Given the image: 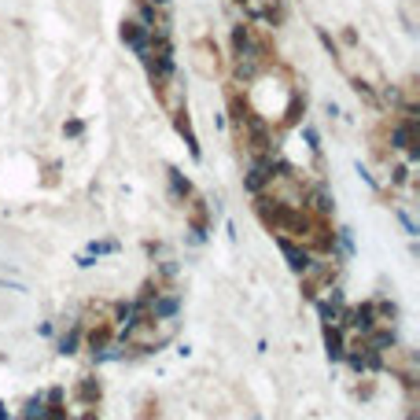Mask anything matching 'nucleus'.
<instances>
[{
  "label": "nucleus",
  "mask_w": 420,
  "mask_h": 420,
  "mask_svg": "<svg viewBox=\"0 0 420 420\" xmlns=\"http://www.w3.org/2000/svg\"><path fill=\"white\" fill-rule=\"evenodd\" d=\"M74 395H78V402L82 406H100V398H104V387H100V380H92V376H82L78 380V387H74Z\"/></svg>",
  "instance_id": "obj_9"
},
{
  "label": "nucleus",
  "mask_w": 420,
  "mask_h": 420,
  "mask_svg": "<svg viewBox=\"0 0 420 420\" xmlns=\"http://www.w3.org/2000/svg\"><path fill=\"white\" fill-rule=\"evenodd\" d=\"M185 221H188V229L196 233V240H203L210 233V203L203 196H196V192L185 199Z\"/></svg>",
  "instance_id": "obj_3"
},
{
  "label": "nucleus",
  "mask_w": 420,
  "mask_h": 420,
  "mask_svg": "<svg viewBox=\"0 0 420 420\" xmlns=\"http://www.w3.org/2000/svg\"><path fill=\"white\" fill-rule=\"evenodd\" d=\"M118 34H122V44L137 52V59L148 52V44H152V30L144 26L137 15H133V19H122V30H118Z\"/></svg>",
  "instance_id": "obj_4"
},
{
  "label": "nucleus",
  "mask_w": 420,
  "mask_h": 420,
  "mask_svg": "<svg viewBox=\"0 0 420 420\" xmlns=\"http://www.w3.org/2000/svg\"><path fill=\"white\" fill-rule=\"evenodd\" d=\"M192 52H196V70H199L203 78H214V74H221V56H218V44L210 41V37H199Z\"/></svg>",
  "instance_id": "obj_6"
},
{
  "label": "nucleus",
  "mask_w": 420,
  "mask_h": 420,
  "mask_svg": "<svg viewBox=\"0 0 420 420\" xmlns=\"http://www.w3.org/2000/svg\"><path fill=\"white\" fill-rule=\"evenodd\" d=\"M273 240H277V247H280V254H284V262H288V269H292V273H302L306 266L314 262V254L306 251L299 240H292V236H273Z\"/></svg>",
  "instance_id": "obj_7"
},
{
  "label": "nucleus",
  "mask_w": 420,
  "mask_h": 420,
  "mask_svg": "<svg viewBox=\"0 0 420 420\" xmlns=\"http://www.w3.org/2000/svg\"><path fill=\"white\" fill-rule=\"evenodd\" d=\"M85 332H82V347L92 354H104L111 343H115V325H111V321H92V325H82Z\"/></svg>",
  "instance_id": "obj_2"
},
{
  "label": "nucleus",
  "mask_w": 420,
  "mask_h": 420,
  "mask_svg": "<svg viewBox=\"0 0 420 420\" xmlns=\"http://www.w3.org/2000/svg\"><path fill=\"white\" fill-rule=\"evenodd\" d=\"M41 420H70V409L63 406V398H59V402H48V398H44V413H41Z\"/></svg>",
  "instance_id": "obj_14"
},
{
  "label": "nucleus",
  "mask_w": 420,
  "mask_h": 420,
  "mask_svg": "<svg viewBox=\"0 0 420 420\" xmlns=\"http://www.w3.org/2000/svg\"><path fill=\"white\" fill-rule=\"evenodd\" d=\"M0 420H8V409L4 406H0Z\"/></svg>",
  "instance_id": "obj_22"
},
{
  "label": "nucleus",
  "mask_w": 420,
  "mask_h": 420,
  "mask_svg": "<svg viewBox=\"0 0 420 420\" xmlns=\"http://www.w3.org/2000/svg\"><path fill=\"white\" fill-rule=\"evenodd\" d=\"M325 354H328V362H343V354H347V332L339 328V325H325Z\"/></svg>",
  "instance_id": "obj_8"
},
{
  "label": "nucleus",
  "mask_w": 420,
  "mask_h": 420,
  "mask_svg": "<svg viewBox=\"0 0 420 420\" xmlns=\"http://www.w3.org/2000/svg\"><path fill=\"white\" fill-rule=\"evenodd\" d=\"M152 416H159V402H155V398H148V402H144V413H140V420H152Z\"/></svg>",
  "instance_id": "obj_18"
},
{
  "label": "nucleus",
  "mask_w": 420,
  "mask_h": 420,
  "mask_svg": "<svg viewBox=\"0 0 420 420\" xmlns=\"http://www.w3.org/2000/svg\"><path fill=\"white\" fill-rule=\"evenodd\" d=\"M152 4H155V8H166V4H170V0H152Z\"/></svg>",
  "instance_id": "obj_21"
},
{
  "label": "nucleus",
  "mask_w": 420,
  "mask_h": 420,
  "mask_svg": "<svg viewBox=\"0 0 420 420\" xmlns=\"http://www.w3.org/2000/svg\"><path fill=\"white\" fill-rule=\"evenodd\" d=\"M78 420H100V416H96V409H92V406H85V413L78 416Z\"/></svg>",
  "instance_id": "obj_20"
},
{
  "label": "nucleus",
  "mask_w": 420,
  "mask_h": 420,
  "mask_svg": "<svg viewBox=\"0 0 420 420\" xmlns=\"http://www.w3.org/2000/svg\"><path fill=\"white\" fill-rule=\"evenodd\" d=\"M173 125H177V133L185 137V144H188V152L199 159V140H196V133H192V122H188V115L181 111V115H173Z\"/></svg>",
  "instance_id": "obj_13"
},
{
  "label": "nucleus",
  "mask_w": 420,
  "mask_h": 420,
  "mask_svg": "<svg viewBox=\"0 0 420 420\" xmlns=\"http://www.w3.org/2000/svg\"><path fill=\"white\" fill-rule=\"evenodd\" d=\"M82 332H85V328H82V321H74V325L59 335L56 350H59V354H78V350H82Z\"/></svg>",
  "instance_id": "obj_12"
},
{
  "label": "nucleus",
  "mask_w": 420,
  "mask_h": 420,
  "mask_svg": "<svg viewBox=\"0 0 420 420\" xmlns=\"http://www.w3.org/2000/svg\"><path fill=\"white\" fill-rule=\"evenodd\" d=\"M41 413H44V395H34L23 409V420H41Z\"/></svg>",
  "instance_id": "obj_15"
},
{
  "label": "nucleus",
  "mask_w": 420,
  "mask_h": 420,
  "mask_svg": "<svg viewBox=\"0 0 420 420\" xmlns=\"http://www.w3.org/2000/svg\"><path fill=\"white\" fill-rule=\"evenodd\" d=\"M166 181H170V199L173 203H185L192 196V181L177 166H166Z\"/></svg>",
  "instance_id": "obj_11"
},
{
  "label": "nucleus",
  "mask_w": 420,
  "mask_h": 420,
  "mask_svg": "<svg viewBox=\"0 0 420 420\" xmlns=\"http://www.w3.org/2000/svg\"><path fill=\"white\" fill-rule=\"evenodd\" d=\"M63 133H67V137H82V133H85V122H82V118L63 122Z\"/></svg>",
  "instance_id": "obj_17"
},
{
  "label": "nucleus",
  "mask_w": 420,
  "mask_h": 420,
  "mask_svg": "<svg viewBox=\"0 0 420 420\" xmlns=\"http://www.w3.org/2000/svg\"><path fill=\"white\" fill-rule=\"evenodd\" d=\"M177 314H181V292H177V288L166 284L155 299H148V317H152V321H159V317H177Z\"/></svg>",
  "instance_id": "obj_5"
},
{
  "label": "nucleus",
  "mask_w": 420,
  "mask_h": 420,
  "mask_svg": "<svg viewBox=\"0 0 420 420\" xmlns=\"http://www.w3.org/2000/svg\"><path fill=\"white\" fill-rule=\"evenodd\" d=\"M277 170H280L277 152H269V155H254V159H251V166H247V173H244V192H247V196H262V192L273 185Z\"/></svg>",
  "instance_id": "obj_1"
},
{
  "label": "nucleus",
  "mask_w": 420,
  "mask_h": 420,
  "mask_svg": "<svg viewBox=\"0 0 420 420\" xmlns=\"http://www.w3.org/2000/svg\"><path fill=\"white\" fill-rule=\"evenodd\" d=\"M302 115H306V96H302V92H292V100H288V107H284V118L277 122V129L284 133V129L299 125V122H302Z\"/></svg>",
  "instance_id": "obj_10"
},
{
  "label": "nucleus",
  "mask_w": 420,
  "mask_h": 420,
  "mask_svg": "<svg viewBox=\"0 0 420 420\" xmlns=\"http://www.w3.org/2000/svg\"><path fill=\"white\" fill-rule=\"evenodd\" d=\"M44 398H48V402H59V398H67V391H63V387H52V391H48Z\"/></svg>",
  "instance_id": "obj_19"
},
{
  "label": "nucleus",
  "mask_w": 420,
  "mask_h": 420,
  "mask_svg": "<svg viewBox=\"0 0 420 420\" xmlns=\"http://www.w3.org/2000/svg\"><path fill=\"white\" fill-rule=\"evenodd\" d=\"M115 251H118L115 240H92V244H89V254H92V258H100V254H115Z\"/></svg>",
  "instance_id": "obj_16"
}]
</instances>
